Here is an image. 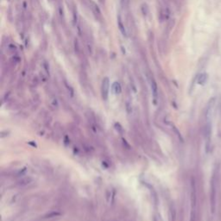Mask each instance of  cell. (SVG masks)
<instances>
[{
    "instance_id": "52a82bcc",
    "label": "cell",
    "mask_w": 221,
    "mask_h": 221,
    "mask_svg": "<svg viewBox=\"0 0 221 221\" xmlns=\"http://www.w3.org/2000/svg\"><path fill=\"white\" fill-rule=\"evenodd\" d=\"M121 1H122V2H124V0H121Z\"/></svg>"
},
{
    "instance_id": "6da1fadb",
    "label": "cell",
    "mask_w": 221,
    "mask_h": 221,
    "mask_svg": "<svg viewBox=\"0 0 221 221\" xmlns=\"http://www.w3.org/2000/svg\"><path fill=\"white\" fill-rule=\"evenodd\" d=\"M109 90H110V81L108 78H105L102 82V97L105 100L108 98Z\"/></svg>"
},
{
    "instance_id": "3957f363",
    "label": "cell",
    "mask_w": 221,
    "mask_h": 221,
    "mask_svg": "<svg viewBox=\"0 0 221 221\" xmlns=\"http://www.w3.org/2000/svg\"><path fill=\"white\" fill-rule=\"evenodd\" d=\"M112 92L114 94H120L122 92L121 85L119 82H114L112 85Z\"/></svg>"
},
{
    "instance_id": "7a4b0ae2",
    "label": "cell",
    "mask_w": 221,
    "mask_h": 221,
    "mask_svg": "<svg viewBox=\"0 0 221 221\" xmlns=\"http://www.w3.org/2000/svg\"><path fill=\"white\" fill-rule=\"evenodd\" d=\"M151 89H152V93H153V98H154V103L155 105L156 104L157 97H158V90H157V85L156 81L154 80H151Z\"/></svg>"
},
{
    "instance_id": "5b68a950",
    "label": "cell",
    "mask_w": 221,
    "mask_h": 221,
    "mask_svg": "<svg viewBox=\"0 0 221 221\" xmlns=\"http://www.w3.org/2000/svg\"><path fill=\"white\" fill-rule=\"evenodd\" d=\"M119 30H120V31H121L122 33H123L124 34V36H127V33H126V30H125V29H124V27L123 26V24H122V23H121V21H119Z\"/></svg>"
},
{
    "instance_id": "277c9868",
    "label": "cell",
    "mask_w": 221,
    "mask_h": 221,
    "mask_svg": "<svg viewBox=\"0 0 221 221\" xmlns=\"http://www.w3.org/2000/svg\"><path fill=\"white\" fill-rule=\"evenodd\" d=\"M207 80V74L202 73L198 77V83L200 85H204Z\"/></svg>"
},
{
    "instance_id": "8992f818",
    "label": "cell",
    "mask_w": 221,
    "mask_h": 221,
    "mask_svg": "<svg viewBox=\"0 0 221 221\" xmlns=\"http://www.w3.org/2000/svg\"><path fill=\"white\" fill-rule=\"evenodd\" d=\"M154 221H157V219H156V218H154Z\"/></svg>"
}]
</instances>
